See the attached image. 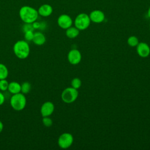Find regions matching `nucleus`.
Returning a JSON list of instances; mask_svg holds the SVG:
<instances>
[{"label": "nucleus", "instance_id": "obj_5", "mask_svg": "<svg viewBox=\"0 0 150 150\" xmlns=\"http://www.w3.org/2000/svg\"><path fill=\"white\" fill-rule=\"evenodd\" d=\"M79 96V92L77 89L70 87L66 88L61 94V98L65 103H72L76 100Z\"/></svg>", "mask_w": 150, "mask_h": 150}, {"label": "nucleus", "instance_id": "obj_10", "mask_svg": "<svg viewBox=\"0 0 150 150\" xmlns=\"http://www.w3.org/2000/svg\"><path fill=\"white\" fill-rule=\"evenodd\" d=\"M54 110V105L51 101L45 102L40 107V114L43 117H49Z\"/></svg>", "mask_w": 150, "mask_h": 150}, {"label": "nucleus", "instance_id": "obj_17", "mask_svg": "<svg viewBox=\"0 0 150 150\" xmlns=\"http://www.w3.org/2000/svg\"><path fill=\"white\" fill-rule=\"evenodd\" d=\"M127 43L131 47H136L139 43V40L135 36H131L127 39Z\"/></svg>", "mask_w": 150, "mask_h": 150}, {"label": "nucleus", "instance_id": "obj_8", "mask_svg": "<svg viewBox=\"0 0 150 150\" xmlns=\"http://www.w3.org/2000/svg\"><path fill=\"white\" fill-rule=\"evenodd\" d=\"M69 62L73 65L79 64L81 60V54L77 49H71L67 54Z\"/></svg>", "mask_w": 150, "mask_h": 150}, {"label": "nucleus", "instance_id": "obj_26", "mask_svg": "<svg viewBox=\"0 0 150 150\" xmlns=\"http://www.w3.org/2000/svg\"><path fill=\"white\" fill-rule=\"evenodd\" d=\"M5 100V97L4 94L0 91V105H2Z\"/></svg>", "mask_w": 150, "mask_h": 150}, {"label": "nucleus", "instance_id": "obj_28", "mask_svg": "<svg viewBox=\"0 0 150 150\" xmlns=\"http://www.w3.org/2000/svg\"><path fill=\"white\" fill-rule=\"evenodd\" d=\"M147 15L150 18V6L149 7L148 9V11H147Z\"/></svg>", "mask_w": 150, "mask_h": 150}, {"label": "nucleus", "instance_id": "obj_27", "mask_svg": "<svg viewBox=\"0 0 150 150\" xmlns=\"http://www.w3.org/2000/svg\"><path fill=\"white\" fill-rule=\"evenodd\" d=\"M3 128H4V125H3V123L2 122V121H0V133L2 132V131L3 130Z\"/></svg>", "mask_w": 150, "mask_h": 150}, {"label": "nucleus", "instance_id": "obj_29", "mask_svg": "<svg viewBox=\"0 0 150 150\" xmlns=\"http://www.w3.org/2000/svg\"><path fill=\"white\" fill-rule=\"evenodd\" d=\"M149 29H150V24H149Z\"/></svg>", "mask_w": 150, "mask_h": 150}, {"label": "nucleus", "instance_id": "obj_16", "mask_svg": "<svg viewBox=\"0 0 150 150\" xmlns=\"http://www.w3.org/2000/svg\"><path fill=\"white\" fill-rule=\"evenodd\" d=\"M8 70L6 66L0 63V80L6 79L8 76Z\"/></svg>", "mask_w": 150, "mask_h": 150}, {"label": "nucleus", "instance_id": "obj_6", "mask_svg": "<svg viewBox=\"0 0 150 150\" xmlns=\"http://www.w3.org/2000/svg\"><path fill=\"white\" fill-rule=\"evenodd\" d=\"M73 139V136L70 133H63L58 138V145L62 149H67L72 145Z\"/></svg>", "mask_w": 150, "mask_h": 150}, {"label": "nucleus", "instance_id": "obj_25", "mask_svg": "<svg viewBox=\"0 0 150 150\" xmlns=\"http://www.w3.org/2000/svg\"><path fill=\"white\" fill-rule=\"evenodd\" d=\"M32 26L34 29H39L40 27V22H38L37 21L33 22L32 23Z\"/></svg>", "mask_w": 150, "mask_h": 150}, {"label": "nucleus", "instance_id": "obj_18", "mask_svg": "<svg viewBox=\"0 0 150 150\" xmlns=\"http://www.w3.org/2000/svg\"><path fill=\"white\" fill-rule=\"evenodd\" d=\"M21 92L24 94H28L31 90V84L28 81L23 82L21 85Z\"/></svg>", "mask_w": 150, "mask_h": 150}, {"label": "nucleus", "instance_id": "obj_9", "mask_svg": "<svg viewBox=\"0 0 150 150\" xmlns=\"http://www.w3.org/2000/svg\"><path fill=\"white\" fill-rule=\"evenodd\" d=\"M91 22L96 23H100L105 20V14L104 13L98 9H96L92 11L89 15Z\"/></svg>", "mask_w": 150, "mask_h": 150}, {"label": "nucleus", "instance_id": "obj_19", "mask_svg": "<svg viewBox=\"0 0 150 150\" xmlns=\"http://www.w3.org/2000/svg\"><path fill=\"white\" fill-rule=\"evenodd\" d=\"M71 85L72 87H73V88H74L77 90L81 86V80L79 78L75 77V78H74L71 80Z\"/></svg>", "mask_w": 150, "mask_h": 150}, {"label": "nucleus", "instance_id": "obj_11", "mask_svg": "<svg viewBox=\"0 0 150 150\" xmlns=\"http://www.w3.org/2000/svg\"><path fill=\"white\" fill-rule=\"evenodd\" d=\"M137 47L138 54L143 58L147 57L150 54V47L145 42H139Z\"/></svg>", "mask_w": 150, "mask_h": 150}, {"label": "nucleus", "instance_id": "obj_15", "mask_svg": "<svg viewBox=\"0 0 150 150\" xmlns=\"http://www.w3.org/2000/svg\"><path fill=\"white\" fill-rule=\"evenodd\" d=\"M80 33V30L75 26H70L66 29V35L70 39H74L76 38Z\"/></svg>", "mask_w": 150, "mask_h": 150}, {"label": "nucleus", "instance_id": "obj_20", "mask_svg": "<svg viewBox=\"0 0 150 150\" xmlns=\"http://www.w3.org/2000/svg\"><path fill=\"white\" fill-rule=\"evenodd\" d=\"M9 83L6 79L0 80V90L5 91L8 90Z\"/></svg>", "mask_w": 150, "mask_h": 150}, {"label": "nucleus", "instance_id": "obj_14", "mask_svg": "<svg viewBox=\"0 0 150 150\" xmlns=\"http://www.w3.org/2000/svg\"><path fill=\"white\" fill-rule=\"evenodd\" d=\"M8 90L12 94L19 93L21 90V86L18 82L12 81L9 83Z\"/></svg>", "mask_w": 150, "mask_h": 150}, {"label": "nucleus", "instance_id": "obj_7", "mask_svg": "<svg viewBox=\"0 0 150 150\" xmlns=\"http://www.w3.org/2000/svg\"><path fill=\"white\" fill-rule=\"evenodd\" d=\"M57 22L59 26L63 29H67L73 25L71 18L67 14L60 15L57 18Z\"/></svg>", "mask_w": 150, "mask_h": 150}, {"label": "nucleus", "instance_id": "obj_3", "mask_svg": "<svg viewBox=\"0 0 150 150\" xmlns=\"http://www.w3.org/2000/svg\"><path fill=\"white\" fill-rule=\"evenodd\" d=\"M10 104L12 108L16 111L23 110L26 104V98L24 94L19 93L12 94L10 98Z\"/></svg>", "mask_w": 150, "mask_h": 150}, {"label": "nucleus", "instance_id": "obj_24", "mask_svg": "<svg viewBox=\"0 0 150 150\" xmlns=\"http://www.w3.org/2000/svg\"><path fill=\"white\" fill-rule=\"evenodd\" d=\"M46 26H47V24H46V23L45 22H44V21L40 22V27H39V29L43 30H45L46 28Z\"/></svg>", "mask_w": 150, "mask_h": 150}, {"label": "nucleus", "instance_id": "obj_13", "mask_svg": "<svg viewBox=\"0 0 150 150\" xmlns=\"http://www.w3.org/2000/svg\"><path fill=\"white\" fill-rule=\"evenodd\" d=\"M32 41L35 45L41 46L45 43L46 37L43 33L40 32H36L34 33Z\"/></svg>", "mask_w": 150, "mask_h": 150}, {"label": "nucleus", "instance_id": "obj_23", "mask_svg": "<svg viewBox=\"0 0 150 150\" xmlns=\"http://www.w3.org/2000/svg\"><path fill=\"white\" fill-rule=\"evenodd\" d=\"M22 31L23 33L28 32V31H33L35 29L33 28L32 23H25V24L22 26Z\"/></svg>", "mask_w": 150, "mask_h": 150}, {"label": "nucleus", "instance_id": "obj_21", "mask_svg": "<svg viewBox=\"0 0 150 150\" xmlns=\"http://www.w3.org/2000/svg\"><path fill=\"white\" fill-rule=\"evenodd\" d=\"M42 122L43 125L46 127H50L53 124L52 120L49 117H43L42 119Z\"/></svg>", "mask_w": 150, "mask_h": 150}, {"label": "nucleus", "instance_id": "obj_12", "mask_svg": "<svg viewBox=\"0 0 150 150\" xmlns=\"http://www.w3.org/2000/svg\"><path fill=\"white\" fill-rule=\"evenodd\" d=\"M38 12L39 15L43 17H47L51 15L53 13V8L50 5L45 4L39 6Z\"/></svg>", "mask_w": 150, "mask_h": 150}, {"label": "nucleus", "instance_id": "obj_22", "mask_svg": "<svg viewBox=\"0 0 150 150\" xmlns=\"http://www.w3.org/2000/svg\"><path fill=\"white\" fill-rule=\"evenodd\" d=\"M34 35L33 31H28L24 33V38L26 42L32 41Z\"/></svg>", "mask_w": 150, "mask_h": 150}, {"label": "nucleus", "instance_id": "obj_2", "mask_svg": "<svg viewBox=\"0 0 150 150\" xmlns=\"http://www.w3.org/2000/svg\"><path fill=\"white\" fill-rule=\"evenodd\" d=\"M13 50L15 56L20 59L27 58L30 53L29 45L28 42L23 40H20L15 42Z\"/></svg>", "mask_w": 150, "mask_h": 150}, {"label": "nucleus", "instance_id": "obj_4", "mask_svg": "<svg viewBox=\"0 0 150 150\" xmlns=\"http://www.w3.org/2000/svg\"><path fill=\"white\" fill-rule=\"evenodd\" d=\"M91 23L89 15L86 13H80L75 18L74 24L79 30H84L87 29Z\"/></svg>", "mask_w": 150, "mask_h": 150}, {"label": "nucleus", "instance_id": "obj_1", "mask_svg": "<svg viewBox=\"0 0 150 150\" xmlns=\"http://www.w3.org/2000/svg\"><path fill=\"white\" fill-rule=\"evenodd\" d=\"M19 15L22 21L24 23H32L33 22L37 21L39 13L38 10L35 8L30 6L25 5L20 8Z\"/></svg>", "mask_w": 150, "mask_h": 150}]
</instances>
